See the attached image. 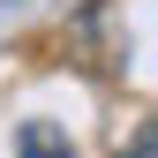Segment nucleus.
<instances>
[{
	"instance_id": "nucleus-1",
	"label": "nucleus",
	"mask_w": 158,
	"mask_h": 158,
	"mask_svg": "<svg viewBox=\"0 0 158 158\" xmlns=\"http://www.w3.org/2000/svg\"><path fill=\"white\" fill-rule=\"evenodd\" d=\"M15 158H75V143L53 121H23V128H15Z\"/></svg>"
},
{
	"instance_id": "nucleus-2",
	"label": "nucleus",
	"mask_w": 158,
	"mask_h": 158,
	"mask_svg": "<svg viewBox=\"0 0 158 158\" xmlns=\"http://www.w3.org/2000/svg\"><path fill=\"white\" fill-rule=\"evenodd\" d=\"M113 158H158V128H135V135H128V143H121V151H113Z\"/></svg>"
}]
</instances>
